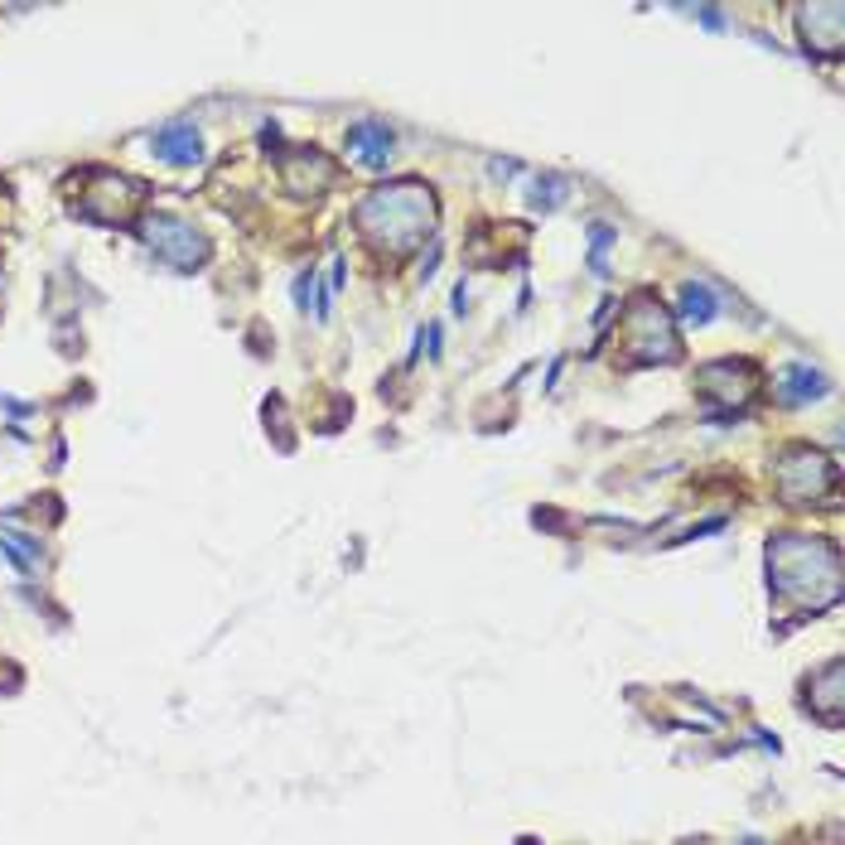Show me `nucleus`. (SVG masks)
I'll list each match as a JSON object with an SVG mask.
<instances>
[{
  "mask_svg": "<svg viewBox=\"0 0 845 845\" xmlns=\"http://www.w3.org/2000/svg\"><path fill=\"white\" fill-rule=\"evenodd\" d=\"M681 314H686V320H696V324H706L710 314H716V295H710V290H701V285H691V290H686Z\"/></svg>",
  "mask_w": 845,
  "mask_h": 845,
  "instance_id": "nucleus-4",
  "label": "nucleus"
},
{
  "mask_svg": "<svg viewBox=\"0 0 845 845\" xmlns=\"http://www.w3.org/2000/svg\"><path fill=\"white\" fill-rule=\"evenodd\" d=\"M155 150H160L169 165H194L198 155H204L198 150V131L194 126H165L160 136H155Z\"/></svg>",
  "mask_w": 845,
  "mask_h": 845,
  "instance_id": "nucleus-2",
  "label": "nucleus"
},
{
  "mask_svg": "<svg viewBox=\"0 0 845 845\" xmlns=\"http://www.w3.org/2000/svg\"><path fill=\"white\" fill-rule=\"evenodd\" d=\"M0 541H6V551L15 556L20 571H34V565H39V541H30L24 532H15V526H0Z\"/></svg>",
  "mask_w": 845,
  "mask_h": 845,
  "instance_id": "nucleus-3",
  "label": "nucleus"
},
{
  "mask_svg": "<svg viewBox=\"0 0 845 845\" xmlns=\"http://www.w3.org/2000/svg\"><path fill=\"white\" fill-rule=\"evenodd\" d=\"M145 247H150L160 261H169L175 271H194L198 261L208 257L204 237H198L189 222H175V218H150L145 222Z\"/></svg>",
  "mask_w": 845,
  "mask_h": 845,
  "instance_id": "nucleus-1",
  "label": "nucleus"
}]
</instances>
